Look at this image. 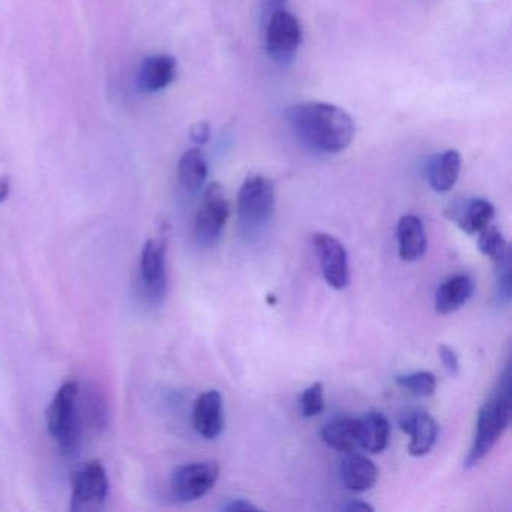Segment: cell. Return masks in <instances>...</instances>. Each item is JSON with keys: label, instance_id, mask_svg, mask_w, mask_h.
<instances>
[{"label": "cell", "instance_id": "ba28073f", "mask_svg": "<svg viewBox=\"0 0 512 512\" xmlns=\"http://www.w3.org/2000/svg\"><path fill=\"white\" fill-rule=\"evenodd\" d=\"M109 494V478L103 463L91 460L77 467L73 473L71 511H100Z\"/></svg>", "mask_w": 512, "mask_h": 512}, {"label": "cell", "instance_id": "9a60e30c", "mask_svg": "<svg viewBox=\"0 0 512 512\" xmlns=\"http://www.w3.org/2000/svg\"><path fill=\"white\" fill-rule=\"evenodd\" d=\"M340 478L344 487L356 493H364L374 487L379 470L370 458L355 452H347L340 463Z\"/></svg>", "mask_w": 512, "mask_h": 512}, {"label": "cell", "instance_id": "d6986e66", "mask_svg": "<svg viewBox=\"0 0 512 512\" xmlns=\"http://www.w3.org/2000/svg\"><path fill=\"white\" fill-rule=\"evenodd\" d=\"M461 170V155L455 149H448L434 155L428 163L427 178L436 193H448L458 181Z\"/></svg>", "mask_w": 512, "mask_h": 512}, {"label": "cell", "instance_id": "5bb4252c", "mask_svg": "<svg viewBox=\"0 0 512 512\" xmlns=\"http://www.w3.org/2000/svg\"><path fill=\"white\" fill-rule=\"evenodd\" d=\"M176 73H178V62L172 56H149L140 65V89L148 94L163 91L175 82Z\"/></svg>", "mask_w": 512, "mask_h": 512}, {"label": "cell", "instance_id": "3957f363", "mask_svg": "<svg viewBox=\"0 0 512 512\" xmlns=\"http://www.w3.org/2000/svg\"><path fill=\"white\" fill-rule=\"evenodd\" d=\"M275 188L268 178L251 175L238 194V220L242 235L251 238L262 233L274 215Z\"/></svg>", "mask_w": 512, "mask_h": 512}, {"label": "cell", "instance_id": "52a82bcc", "mask_svg": "<svg viewBox=\"0 0 512 512\" xmlns=\"http://www.w3.org/2000/svg\"><path fill=\"white\" fill-rule=\"evenodd\" d=\"M167 242L163 236L146 242L140 256V289L149 304L160 307L167 295Z\"/></svg>", "mask_w": 512, "mask_h": 512}, {"label": "cell", "instance_id": "cb8c5ba5", "mask_svg": "<svg viewBox=\"0 0 512 512\" xmlns=\"http://www.w3.org/2000/svg\"><path fill=\"white\" fill-rule=\"evenodd\" d=\"M86 413H88L89 422L95 430H104L107 425V406L101 394H98L97 389H91L86 397L85 404Z\"/></svg>", "mask_w": 512, "mask_h": 512}, {"label": "cell", "instance_id": "8fae6325", "mask_svg": "<svg viewBox=\"0 0 512 512\" xmlns=\"http://www.w3.org/2000/svg\"><path fill=\"white\" fill-rule=\"evenodd\" d=\"M400 428L409 434V454L413 457H424L436 445L439 437V425L433 416L422 410H413L401 416Z\"/></svg>", "mask_w": 512, "mask_h": 512}, {"label": "cell", "instance_id": "83f0119b", "mask_svg": "<svg viewBox=\"0 0 512 512\" xmlns=\"http://www.w3.org/2000/svg\"><path fill=\"white\" fill-rule=\"evenodd\" d=\"M191 140H193L196 145H206L209 140V136H211V130H209V125L206 122H200V124L194 125L190 131Z\"/></svg>", "mask_w": 512, "mask_h": 512}, {"label": "cell", "instance_id": "8992f818", "mask_svg": "<svg viewBox=\"0 0 512 512\" xmlns=\"http://www.w3.org/2000/svg\"><path fill=\"white\" fill-rule=\"evenodd\" d=\"M302 43V28L298 17L286 8L275 11L266 19V53L272 61L287 65L295 59Z\"/></svg>", "mask_w": 512, "mask_h": 512}, {"label": "cell", "instance_id": "ffe728a7", "mask_svg": "<svg viewBox=\"0 0 512 512\" xmlns=\"http://www.w3.org/2000/svg\"><path fill=\"white\" fill-rule=\"evenodd\" d=\"M178 173L179 181L185 190L194 194L199 193L208 179V161L202 149H188L179 160Z\"/></svg>", "mask_w": 512, "mask_h": 512}, {"label": "cell", "instance_id": "1f68e13d", "mask_svg": "<svg viewBox=\"0 0 512 512\" xmlns=\"http://www.w3.org/2000/svg\"><path fill=\"white\" fill-rule=\"evenodd\" d=\"M10 194V184L5 179L0 178V203L7 199Z\"/></svg>", "mask_w": 512, "mask_h": 512}, {"label": "cell", "instance_id": "603a6c76", "mask_svg": "<svg viewBox=\"0 0 512 512\" xmlns=\"http://www.w3.org/2000/svg\"><path fill=\"white\" fill-rule=\"evenodd\" d=\"M395 383L419 397H431L437 388L436 376L430 371L403 374V376L395 377Z\"/></svg>", "mask_w": 512, "mask_h": 512}, {"label": "cell", "instance_id": "4dcf8cb0", "mask_svg": "<svg viewBox=\"0 0 512 512\" xmlns=\"http://www.w3.org/2000/svg\"><path fill=\"white\" fill-rule=\"evenodd\" d=\"M343 511H374L373 506L365 503L364 500H349L346 505L341 506Z\"/></svg>", "mask_w": 512, "mask_h": 512}, {"label": "cell", "instance_id": "4fadbf2b", "mask_svg": "<svg viewBox=\"0 0 512 512\" xmlns=\"http://www.w3.org/2000/svg\"><path fill=\"white\" fill-rule=\"evenodd\" d=\"M193 425L200 436L217 439L224 428L223 397L218 391L203 392L193 409Z\"/></svg>", "mask_w": 512, "mask_h": 512}, {"label": "cell", "instance_id": "277c9868", "mask_svg": "<svg viewBox=\"0 0 512 512\" xmlns=\"http://www.w3.org/2000/svg\"><path fill=\"white\" fill-rule=\"evenodd\" d=\"M80 386L70 380L56 392L47 409L49 433L65 454H73L80 442Z\"/></svg>", "mask_w": 512, "mask_h": 512}, {"label": "cell", "instance_id": "7a4b0ae2", "mask_svg": "<svg viewBox=\"0 0 512 512\" xmlns=\"http://www.w3.org/2000/svg\"><path fill=\"white\" fill-rule=\"evenodd\" d=\"M511 422V373L506 365L500 376L499 385L490 400L485 401L479 410L475 437L467 454L466 467L481 463L491 449L499 442Z\"/></svg>", "mask_w": 512, "mask_h": 512}, {"label": "cell", "instance_id": "44dd1931", "mask_svg": "<svg viewBox=\"0 0 512 512\" xmlns=\"http://www.w3.org/2000/svg\"><path fill=\"white\" fill-rule=\"evenodd\" d=\"M391 436L388 419L379 412H370L361 419V448L370 454L385 451Z\"/></svg>", "mask_w": 512, "mask_h": 512}, {"label": "cell", "instance_id": "9c48e42d", "mask_svg": "<svg viewBox=\"0 0 512 512\" xmlns=\"http://www.w3.org/2000/svg\"><path fill=\"white\" fill-rule=\"evenodd\" d=\"M220 478V464L214 460L179 466L172 473L170 488L179 502H194L206 496Z\"/></svg>", "mask_w": 512, "mask_h": 512}, {"label": "cell", "instance_id": "7c38bea8", "mask_svg": "<svg viewBox=\"0 0 512 512\" xmlns=\"http://www.w3.org/2000/svg\"><path fill=\"white\" fill-rule=\"evenodd\" d=\"M494 206L485 199L455 200L449 209V217L457 223L467 235L476 233L490 226L494 220Z\"/></svg>", "mask_w": 512, "mask_h": 512}, {"label": "cell", "instance_id": "ac0fdd59", "mask_svg": "<svg viewBox=\"0 0 512 512\" xmlns=\"http://www.w3.org/2000/svg\"><path fill=\"white\" fill-rule=\"evenodd\" d=\"M398 254L404 262H416L427 251L424 224L416 215H404L397 226Z\"/></svg>", "mask_w": 512, "mask_h": 512}, {"label": "cell", "instance_id": "5b68a950", "mask_svg": "<svg viewBox=\"0 0 512 512\" xmlns=\"http://www.w3.org/2000/svg\"><path fill=\"white\" fill-rule=\"evenodd\" d=\"M230 206L223 185L211 182L203 191L202 205L194 218V236L202 247H214L229 220Z\"/></svg>", "mask_w": 512, "mask_h": 512}, {"label": "cell", "instance_id": "f546056e", "mask_svg": "<svg viewBox=\"0 0 512 512\" xmlns=\"http://www.w3.org/2000/svg\"><path fill=\"white\" fill-rule=\"evenodd\" d=\"M281 8H286V0H262V11L266 19Z\"/></svg>", "mask_w": 512, "mask_h": 512}, {"label": "cell", "instance_id": "2e32d148", "mask_svg": "<svg viewBox=\"0 0 512 512\" xmlns=\"http://www.w3.org/2000/svg\"><path fill=\"white\" fill-rule=\"evenodd\" d=\"M320 437L332 449L344 452H355L361 448V419L352 416H338L323 425Z\"/></svg>", "mask_w": 512, "mask_h": 512}, {"label": "cell", "instance_id": "4316f807", "mask_svg": "<svg viewBox=\"0 0 512 512\" xmlns=\"http://www.w3.org/2000/svg\"><path fill=\"white\" fill-rule=\"evenodd\" d=\"M439 355L443 368L448 371V374L457 376L460 373V361H458L457 353L451 347L446 346V344H440Z\"/></svg>", "mask_w": 512, "mask_h": 512}, {"label": "cell", "instance_id": "6da1fadb", "mask_svg": "<svg viewBox=\"0 0 512 512\" xmlns=\"http://www.w3.org/2000/svg\"><path fill=\"white\" fill-rule=\"evenodd\" d=\"M286 119L293 134L311 151L334 155L346 151L355 137L352 116L329 103H298L287 107Z\"/></svg>", "mask_w": 512, "mask_h": 512}, {"label": "cell", "instance_id": "e0dca14e", "mask_svg": "<svg viewBox=\"0 0 512 512\" xmlns=\"http://www.w3.org/2000/svg\"><path fill=\"white\" fill-rule=\"evenodd\" d=\"M475 281L470 275L458 274L440 284L434 299V307L439 314H451L460 310L475 293Z\"/></svg>", "mask_w": 512, "mask_h": 512}, {"label": "cell", "instance_id": "484cf974", "mask_svg": "<svg viewBox=\"0 0 512 512\" xmlns=\"http://www.w3.org/2000/svg\"><path fill=\"white\" fill-rule=\"evenodd\" d=\"M496 296L500 304L511 301V254L497 263Z\"/></svg>", "mask_w": 512, "mask_h": 512}, {"label": "cell", "instance_id": "30bf717a", "mask_svg": "<svg viewBox=\"0 0 512 512\" xmlns=\"http://www.w3.org/2000/svg\"><path fill=\"white\" fill-rule=\"evenodd\" d=\"M313 247L326 283L335 290L346 289L350 281V266L343 244L335 236L319 232L313 235Z\"/></svg>", "mask_w": 512, "mask_h": 512}, {"label": "cell", "instance_id": "f1b7e54d", "mask_svg": "<svg viewBox=\"0 0 512 512\" xmlns=\"http://www.w3.org/2000/svg\"><path fill=\"white\" fill-rule=\"evenodd\" d=\"M223 511L226 512H241V511H259V506L253 505L245 499L230 500L227 505L223 506Z\"/></svg>", "mask_w": 512, "mask_h": 512}, {"label": "cell", "instance_id": "d4e9b609", "mask_svg": "<svg viewBox=\"0 0 512 512\" xmlns=\"http://www.w3.org/2000/svg\"><path fill=\"white\" fill-rule=\"evenodd\" d=\"M325 409V397H323V383L316 382L308 386L301 397V410L305 418H313L320 415Z\"/></svg>", "mask_w": 512, "mask_h": 512}, {"label": "cell", "instance_id": "7402d4cb", "mask_svg": "<svg viewBox=\"0 0 512 512\" xmlns=\"http://www.w3.org/2000/svg\"><path fill=\"white\" fill-rule=\"evenodd\" d=\"M478 247L479 251L496 265L509 256L508 242L493 224L479 232Z\"/></svg>", "mask_w": 512, "mask_h": 512}]
</instances>
